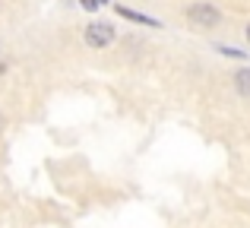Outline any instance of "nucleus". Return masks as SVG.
<instances>
[{
	"mask_svg": "<svg viewBox=\"0 0 250 228\" xmlns=\"http://www.w3.org/2000/svg\"><path fill=\"white\" fill-rule=\"evenodd\" d=\"M187 19L193 25H203V29H215V25L222 22V13L215 10V6H209V3H196V6L187 10Z\"/></svg>",
	"mask_w": 250,
	"mask_h": 228,
	"instance_id": "nucleus-1",
	"label": "nucleus"
},
{
	"mask_svg": "<svg viewBox=\"0 0 250 228\" xmlns=\"http://www.w3.org/2000/svg\"><path fill=\"white\" fill-rule=\"evenodd\" d=\"M6 73V61H0V76H3Z\"/></svg>",
	"mask_w": 250,
	"mask_h": 228,
	"instance_id": "nucleus-7",
	"label": "nucleus"
},
{
	"mask_svg": "<svg viewBox=\"0 0 250 228\" xmlns=\"http://www.w3.org/2000/svg\"><path fill=\"white\" fill-rule=\"evenodd\" d=\"M95 3H98V6H102V3H108V0H95Z\"/></svg>",
	"mask_w": 250,
	"mask_h": 228,
	"instance_id": "nucleus-8",
	"label": "nucleus"
},
{
	"mask_svg": "<svg viewBox=\"0 0 250 228\" xmlns=\"http://www.w3.org/2000/svg\"><path fill=\"white\" fill-rule=\"evenodd\" d=\"M219 51H222V54H225V57H247L244 51H234V48H219Z\"/></svg>",
	"mask_w": 250,
	"mask_h": 228,
	"instance_id": "nucleus-5",
	"label": "nucleus"
},
{
	"mask_svg": "<svg viewBox=\"0 0 250 228\" xmlns=\"http://www.w3.org/2000/svg\"><path fill=\"white\" fill-rule=\"evenodd\" d=\"M234 86H238L241 95H247V99H250V67H244V70L234 73Z\"/></svg>",
	"mask_w": 250,
	"mask_h": 228,
	"instance_id": "nucleus-3",
	"label": "nucleus"
},
{
	"mask_svg": "<svg viewBox=\"0 0 250 228\" xmlns=\"http://www.w3.org/2000/svg\"><path fill=\"white\" fill-rule=\"evenodd\" d=\"M247 41H250V25H247Z\"/></svg>",
	"mask_w": 250,
	"mask_h": 228,
	"instance_id": "nucleus-9",
	"label": "nucleus"
},
{
	"mask_svg": "<svg viewBox=\"0 0 250 228\" xmlns=\"http://www.w3.org/2000/svg\"><path fill=\"white\" fill-rule=\"evenodd\" d=\"M117 13H121L124 19H133V22H146V25H159V19H149V16H143V13H133V10H127V6H117Z\"/></svg>",
	"mask_w": 250,
	"mask_h": 228,
	"instance_id": "nucleus-4",
	"label": "nucleus"
},
{
	"mask_svg": "<svg viewBox=\"0 0 250 228\" xmlns=\"http://www.w3.org/2000/svg\"><path fill=\"white\" fill-rule=\"evenodd\" d=\"M111 41H114V25H108V22L85 25V44L89 48H108Z\"/></svg>",
	"mask_w": 250,
	"mask_h": 228,
	"instance_id": "nucleus-2",
	"label": "nucleus"
},
{
	"mask_svg": "<svg viewBox=\"0 0 250 228\" xmlns=\"http://www.w3.org/2000/svg\"><path fill=\"white\" fill-rule=\"evenodd\" d=\"M0 127H3V117H0Z\"/></svg>",
	"mask_w": 250,
	"mask_h": 228,
	"instance_id": "nucleus-10",
	"label": "nucleus"
},
{
	"mask_svg": "<svg viewBox=\"0 0 250 228\" xmlns=\"http://www.w3.org/2000/svg\"><path fill=\"white\" fill-rule=\"evenodd\" d=\"M80 3H83V10H95V6H98L95 0H80Z\"/></svg>",
	"mask_w": 250,
	"mask_h": 228,
	"instance_id": "nucleus-6",
	"label": "nucleus"
}]
</instances>
